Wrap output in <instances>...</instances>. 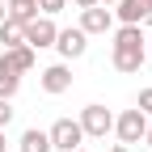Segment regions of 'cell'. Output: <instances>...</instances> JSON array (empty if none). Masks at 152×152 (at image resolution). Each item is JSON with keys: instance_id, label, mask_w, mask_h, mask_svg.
Segmentation results:
<instances>
[{"instance_id": "obj_1", "label": "cell", "mask_w": 152, "mask_h": 152, "mask_svg": "<svg viewBox=\"0 0 152 152\" xmlns=\"http://www.w3.org/2000/svg\"><path fill=\"white\" fill-rule=\"evenodd\" d=\"M148 59V47H144V34L140 26H118L114 30V42H110V64L114 72H123V76H135Z\"/></svg>"}, {"instance_id": "obj_2", "label": "cell", "mask_w": 152, "mask_h": 152, "mask_svg": "<svg viewBox=\"0 0 152 152\" xmlns=\"http://www.w3.org/2000/svg\"><path fill=\"white\" fill-rule=\"evenodd\" d=\"M47 135H51V152H76V148H85V131L76 118H55L47 127Z\"/></svg>"}, {"instance_id": "obj_3", "label": "cell", "mask_w": 152, "mask_h": 152, "mask_svg": "<svg viewBox=\"0 0 152 152\" xmlns=\"http://www.w3.org/2000/svg\"><path fill=\"white\" fill-rule=\"evenodd\" d=\"M76 123H80L85 140H106L110 131H114V114H110L106 106L93 102V106H85V110H80V118H76Z\"/></svg>"}, {"instance_id": "obj_4", "label": "cell", "mask_w": 152, "mask_h": 152, "mask_svg": "<svg viewBox=\"0 0 152 152\" xmlns=\"http://www.w3.org/2000/svg\"><path fill=\"white\" fill-rule=\"evenodd\" d=\"M55 34H59L55 17H42V13H38L30 26H21V42H26L30 51H42V47H55Z\"/></svg>"}, {"instance_id": "obj_5", "label": "cell", "mask_w": 152, "mask_h": 152, "mask_svg": "<svg viewBox=\"0 0 152 152\" xmlns=\"http://www.w3.org/2000/svg\"><path fill=\"white\" fill-rule=\"evenodd\" d=\"M144 131H148V114L144 110H123L118 118H114V135H118V144H140L144 140Z\"/></svg>"}, {"instance_id": "obj_6", "label": "cell", "mask_w": 152, "mask_h": 152, "mask_svg": "<svg viewBox=\"0 0 152 152\" xmlns=\"http://www.w3.org/2000/svg\"><path fill=\"white\" fill-rule=\"evenodd\" d=\"M55 51H59L68 64H72V59H80V55L89 51V34H85L80 26H72V30H59V34H55Z\"/></svg>"}, {"instance_id": "obj_7", "label": "cell", "mask_w": 152, "mask_h": 152, "mask_svg": "<svg viewBox=\"0 0 152 152\" xmlns=\"http://www.w3.org/2000/svg\"><path fill=\"white\" fill-rule=\"evenodd\" d=\"M38 85H42V93L59 97V93H68V89H72V68H68V64H51V68H42Z\"/></svg>"}, {"instance_id": "obj_8", "label": "cell", "mask_w": 152, "mask_h": 152, "mask_svg": "<svg viewBox=\"0 0 152 152\" xmlns=\"http://www.w3.org/2000/svg\"><path fill=\"white\" fill-rule=\"evenodd\" d=\"M114 17L123 26H144V21H152V0H118Z\"/></svg>"}, {"instance_id": "obj_9", "label": "cell", "mask_w": 152, "mask_h": 152, "mask_svg": "<svg viewBox=\"0 0 152 152\" xmlns=\"http://www.w3.org/2000/svg\"><path fill=\"white\" fill-rule=\"evenodd\" d=\"M0 64H4V68H13L17 76H26V72L38 64V51H30L26 42H17V47H9V51H0Z\"/></svg>"}, {"instance_id": "obj_10", "label": "cell", "mask_w": 152, "mask_h": 152, "mask_svg": "<svg viewBox=\"0 0 152 152\" xmlns=\"http://www.w3.org/2000/svg\"><path fill=\"white\" fill-rule=\"evenodd\" d=\"M80 30H85V34H110V30H114V13L102 9V4L80 9Z\"/></svg>"}, {"instance_id": "obj_11", "label": "cell", "mask_w": 152, "mask_h": 152, "mask_svg": "<svg viewBox=\"0 0 152 152\" xmlns=\"http://www.w3.org/2000/svg\"><path fill=\"white\" fill-rule=\"evenodd\" d=\"M4 17L13 26H30L34 17H38V4L34 0H9V9H4Z\"/></svg>"}, {"instance_id": "obj_12", "label": "cell", "mask_w": 152, "mask_h": 152, "mask_svg": "<svg viewBox=\"0 0 152 152\" xmlns=\"http://www.w3.org/2000/svg\"><path fill=\"white\" fill-rule=\"evenodd\" d=\"M17 148H21V152H51V135H47V131H38V127H30V131H21Z\"/></svg>"}, {"instance_id": "obj_13", "label": "cell", "mask_w": 152, "mask_h": 152, "mask_svg": "<svg viewBox=\"0 0 152 152\" xmlns=\"http://www.w3.org/2000/svg\"><path fill=\"white\" fill-rule=\"evenodd\" d=\"M17 89H21V76H17L13 68H4V64H0V97H4V102H13V97H17Z\"/></svg>"}, {"instance_id": "obj_14", "label": "cell", "mask_w": 152, "mask_h": 152, "mask_svg": "<svg viewBox=\"0 0 152 152\" xmlns=\"http://www.w3.org/2000/svg\"><path fill=\"white\" fill-rule=\"evenodd\" d=\"M17 42H21V26H13L9 17H4V21H0V47L9 51V47H17Z\"/></svg>"}, {"instance_id": "obj_15", "label": "cell", "mask_w": 152, "mask_h": 152, "mask_svg": "<svg viewBox=\"0 0 152 152\" xmlns=\"http://www.w3.org/2000/svg\"><path fill=\"white\" fill-rule=\"evenodd\" d=\"M34 4H38V13H42V17H55V13L68 9V0H34Z\"/></svg>"}, {"instance_id": "obj_16", "label": "cell", "mask_w": 152, "mask_h": 152, "mask_svg": "<svg viewBox=\"0 0 152 152\" xmlns=\"http://www.w3.org/2000/svg\"><path fill=\"white\" fill-rule=\"evenodd\" d=\"M135 110H144L148 118H152V85H148V89H140V102H135Z\"/></svg>"}, {"instance_id": "obj_17", "label": "cell", "mask_w": 152, "mask_h": 152, "mask_svg": "<svg viewBox=\"0 0 152 152\" xmlns=\"http://www.w3.org/2000/svg\"><path fill=\"white\" fill-rule=\"evenodd\" d=\"M13 123V102H4V97H0V131H4Z\"/></svg>"}, {"instance_id": "obj_18", "label": "cell", "mask_w": 152, "mask_h": 152, "mask_svg": "<svg viewBox=\"0 0 152 152\" xmlns=\"http://www.w3.org/2000/svg\"><path fill=\"white\" fill-rule=\"evenodd\" d=\"M72 4H76V9H93L97 0H72Z\"/></svg>"}, {"instance_id": "obj_19", "label": "cell", "mask_w": 152, "mask_h": 152, "mask_svg": "<svg viewBox=\"0 0 152 152\" xmlns=\"http://www.w3.org/2000/svg\"><path fill=\"white\" fill-rule=\"evenodd\" d=\"M144 144H148V148H152V123H148V131H144Z\"/></svg>"}, {"instance_id": "obj_20", "label": "cell", "mask_w": 152, "mask_h": 152, "mask_svg": "<svg viewBox=\"0 0 152 152\" xmlns=\"http://www.w3.org/2000/svg\"><path fill=\"white\" fill-rule=\"evenodd\" d=\"M110 152H131V148H127V144H114V148H110Z\"/></svg>"}, {"instance_id": "obj_21", "label": "cell", "mask_w": 152, "mask_h": 152, "mask_svg": "<svg viewBox=\"0 0 152 152\" xmlns=\"http://www.w3.org/2000/svg\"><path fill=\"white\" fill-rule=\"evenodd\" d=\"M0 21H4V0H0Z\"/></svg>"}, {"instance_id": "obj_22", "label": "cell", "mask_w": 152, "mask_h": 152, "mask_svg": "<svg viewBox=\"0 0 152 152\" xmlns=\"http://www.w3.org/2000/svg\"><path fill=\"white\" fill-rule=\"evenodd\" d=\"M0 152H4V131H0Z\"/></svg>"}, {"instance_id": "obj_23", "label": "cell", "mask_w": 152, "mask_h": 152, "mask_svg": "<svg viewBox=\"0 0 152 152\" xmlns=\"http://www.w3.org/2000/svg\"><path fill=\"white\" fill-rule=\"evenodd\" d=\"M97 4H118V0H97Z\"/></svg>"}, {"instance_id": "obj_24", "label": "cell", "mask_w": 152, "mask_h": 152, "mask_svg": "<svg viewBox=\"0 0 152 152\" xmlns=\"http://www.w3.org/2000/svg\"><path fill=\"white\" fill-rule=\"evenodd\" d=\"M76 152H85V148H76Z\"/></svg>"}]
</instances>
